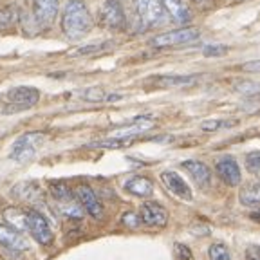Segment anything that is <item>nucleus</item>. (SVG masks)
Here are the masks:
<instances>
[{"label":"nucleus","mask_w":260,"mask_h":260,"mask_svg":"<svg viewBox=\"0 0 260 260\" xmlns=\"http://www.w3.org/2000/svg\"><path fill=\"white\" fill-rule=\"evenodd\" d=\"M100 22L109 29H121L125 25V11L119 0H105L100 8Z\"/></svg>","instance_id":"0eeeda50"},{"label":"nucleus","mask_w":260,"mask_h":260,"mask_svg":"<svg viewBox=\"0 0 260 260\" xmlns=\"http://www.w3.org/2000/svg\"><path fill=\"white\" fill-rule=\"evenodd\" d=\"M197 81V76L195 74H165V76H157L154 78V83L157 87H188L193 85Z\"/></svg>","instance_id":"a211bd4d"},{"label":"nucleus","mask_w":260,"mask_h":260,"mask_svg":"<svg viewBox=\"0 0 260 260\" xmlns=\"http://www.w3.org/2000/svg\"><path fill=\"white\" fill-rule=\"evenodd\" d=\"M138 18L145 27H159L167 22V11L161 0H134Z\"/></svg>","instance_id":"7ed1b4c3"},{"label":"nucleus","mask_w":260,"mask_h":260,"mask_svg":"<svg viewBox=\"0 0 260 260\" xmlns=\"http://www.w3.org/2000/svg\"><path fill=\"white\" fill-rule=\"evenodd\" d=\"M242 71H246V73H260V60H251L242 63Z\"/></svg>","instance_id":"473e14b6"},{"label":"nucleus","mask_w":260,"mask_h":260,"mask_svg":"<svg viewBox=\"0 0 260 260\" xmlns=\"http://www.w3.org/2000/svg\"><path fill=\"white\" fill-rule=\"evenodd\" d=\"M246 168L253 175L260 177V152H251V154L246 155Z\"/></svg>","instance_id":"cd10ccee"},{"label":"nucleus","mask_w":260,"mask_h":260,"mask_svg":"<svg viewBox=\"0 0 260 260\" xmlns=\"http://www.w3.org/2000/svg\"><path fill=\"white\" fill-rule=\"evenodd\" d=\"M132 139H114V138H109V139H102V141H96V143H90V148H109V150H116V148H123V146L130 145Z\"/></svg>","instance_id":"b1692460"},{"label":"nucleus","mask_w":260,"mask_h":260,"mask_svg":"<svg viewBox=\"0 0 260 260\" xmlns=\"http://www.w3.org/2000/svg\"><path fill=\"white\" fill-rule=\"evenodd\" d=\"M161 181L162 184L167 186V190L170 193H174L177 199L181 201H193V193H191L190 186L184 183V179L177 174V172H172V170H167V172H161Z\"/></svg>","instance_id":"f8f14e48"},{"label":"nucleus","mask_w":260,"mask_h":260,"mask_svg":"<svg viewBox=\"0 0 260 260\" xmlns=\"http://www.w3.org/2000/svg\"><path fill=\"white\" fill-rule=\"evenodd\" d=\"M199 38V31L193 27H184V29H177V31H168L157 35L150 40L152 47H174V45H183V44H190V42L197 40Z\"/></svg>","instance_id":"39448f33"},{"label":"nucleus","mask_w":260,"mask_h":260,"mask_svg":"<svg viewBox=\"0 0 260 260\" xmlns=\"http://www.w3.org/2000/svg\"><path fill=\"white\" fill-rule=\"evenodd\" d=\"M183 168L190 174V177L193 179L195 183L199 184L201 188H206L211 181V170L204 165L203 161H197V159H188L183 161Z\"/></svg>","instance_id":"2eb2a0df"},{"label":"nucleus","mask_w":260,"mask_h":260,"mask_svg":"<svg viewBox=\"0 0 260 260\" xmlns=\"http://www.w3.org/2000/svg\"><path fill=\"white\" fill-rule=\"evenodd\" d=\"M139 217H141V222L145 226L150 228H165L168 222V211L165 206H161L155 201H146L141 204V210H139Z\"/></svg>","instance_id":"6e6552de"},{"label":"nucleus","mask_w":260,"mask_h":260,"mask_svg":"<svg viewBox=\"0 0 260 260\" xmlns=\"http://www.w3.org/2000/svg\"><path fill=\"white\" fill-rule=\"evenodd\" d=\"M152 125H154V119H152L150 116H139V118L132 119L128 125H123V126H119V128L112 130V132H110V138L134 139L136 136L143 134V132H146L148 128H152Z\"/></svg>","instance_id":"ddd939ff"},{"label":"nucleus","mask_w":260,"mask_h":260,"mask_svg":"<svg viewBox=\"0 0 260 260\" xmlns=\"http://www.w3.org/2000/svg\"><path fill=\"white\" fill-rule=\"evenodd\" d=\"M49 191L53 195V199H56L60 204H67L74 201V191L63 183H53L49 186Z\"/></svg>","instance_id":"4be33fe9"},{"label":"nucleus","mask_w":260,"mask_h":260,"mask_svg":"<svg viewBox=\"0 0 260 260\" xmlns=\"http://www.w3.org/2000/svg\"><path fill=\"white\" fill-rule=\"evenodd\" d=\"M112 45V42H96V44H89V45H83L80 47L78 51H74L76 56H81V54H96V53H102L105 49H109Z\"/></svg>","instance_id":"a878e982"},{"label":"nucleus","mask_w":260,"mask_h":260,"mask_svg":"<svg viewBox=\"0 0 260 260\" xmlns=\"http://www.w3.org/2000/svg\"><path fill=\"white\" fill-rule=\"evenodd\" d=\"M81 98L87 102H116V100H121L119 94H105V90L100 89V87L87 89L85 92H81Z\"/></svg>","instance_id":"5701e85b"},{"label":"nucleus","mask_w":260,"mask_h":260,"mask_svg":"<svg viewBox=\"0 0 260 260\" xmlns=\"http://www.w3.org/2000/svg\"><path fill=\"white\" fill-rule=\"evenodd\" d=\"M125 190L136 197H150L154 193V184L148 177L143 175H134L125 183Z\"/></svg>","instance_id":"f3484780"},{"label":"nucleus","mask_w":260,"mask_h":260,"mask_svg":"<svg viewBox=\"0 0 260 260\" xmlns=\"http://www.w3.org/2000/svg\"><path fill=\"white\" fill-rule=\"evenodd\" d=\"M165 9H167L168 16L175 24H188L191 20L190 8L186 6L184 0H161Z\"/></svg>","instance_id":"dca6fc26"},{"label":"nucleus","mask_w":260,"mask_h":260,"mask_svg":"<svg viewBox=\"0 0 260 260\" xmlns=\"http://www.w3.org/2000/svg\"><path fill=\"white\" fill-rule=\"evenodd\" d=\"M6 100H8L6 112H22V110H27L37 105L38 100H40V92L35 87H27V85L13 87L6 94Z\"/></svg>","instance_id":"20e7f679"},{"label":"nucleus","mask_w":260,"mask_h":260,"mask_svg":"<svg viewBox=\"0 0 260 260\" xmlns=\"http://www.w3.org/2000/svg\"><path fill=\"white\" fill-rule=\"evenodd\" d=\"M0 246L11 251H24L27 249V240L18 230L11 228L9 224H0Z\"/></svg>","instance_id":"4468645a"},{"label":"nucleus","mask_w":260,"mask_h":260,"mask_svg":"<svg viewBox=\"0 0 260 260\" xmlns=\"http://www.w3.org/2000/svg\"><path fill=\"white\" fill-rule=\"evenodd\" d=\"M74 195H76L78 203L83 210L89 213L94 219H103V204L100 203L98 195L94 193V190L87 184H78L76 190H74Z\"/></svg>","instance_id":"1a4fd4ad"},{"label":"nucleus","mask_w":260,"mask_h":260,"mask_svg":"<svg viewBox=\"0 0 260 260\" xmlns=\"http://www.w3.org/2000/svg\"><path fill=\"white\" fill-rule=\"evenodd\" d=\"M121 224L126 228H138L141 224V217H139V213H134V211H125L121 217Z\"/></svg>","instance_id":"c85d7f7f"},{"label":"nucleus","mask_w":260,"mask_h":260,"mask_svg":"<svg viewBox=\"0 0 260 260\" xmlns=\"http://www.w3.org/2000/svg\"><path fill=\"white\" fill-rule=\"evenodd\" d=\"M4 219L9 226L18 230V232H20V230H27V213L16 210V208H8V210H4Z\"/></svg>","instance_id":"aec40b11"},{"label":"nucleus","mask_w":260,"mask_h":260,"mask_svg":"<svg viewBox=\"0 0 260 260\" xmlns=\"http://www.w3.org/2000/svg\"><path fill=\"white\" fill-rule=\"evenodd\" d=\"M239 201L242 206L258 208L260 206V183L244 184V186L240 188Z\"/></svg>","instance_id":"6ab92c4d"},{"label":"nucleus","mask_w":260,"mask_h":260,"mask_svg":"<svg viewBox=\"0 0 260 260\" xmlns=\"http://www.w3.org/2000/svg\"><path fill=\"white\" fill-rule=\"evenodd\" d=\"M217 175L220 177L224 184L228 186H239L240 181H242V174H240V167L237 159L233 155H224L217 161L215 165Z\"/></svg>","instance_id":"9d476101"},{"label":"nucleus","mask_w":260,"mask_h":260,"mask_svg":"<svg viewBox=\"0 0 260 260\" xmlns=\"http://www.w3.org/2000/svg\"><path fill=\"white\" fill-rule=\"evenodd\" d=\"M60 0H32V18L40 27L53 24L58 15Z\"/></svg>","instance_id":"9b49d317"},{"label":"nucleus","mask_w":260,"mask_h":260,"mask_svg":"<svg viewBox=\"0 0 260 260\" xmlns=\"http://www.w3.org/2000/svg\"><path fill=\"white\" fill-rule=\"evenodd\" d=\"M18 15H20V9L16 8L15 4L6 6L2 11H0V31H8L13 25L18 22Z\"/></svg>","instance_id":"412c9836"},{"label":"nucleus","mask_w":260,"mask_h":260,"mask_svg":"<svg viewBox=\"0 0 260 260\" xmlns=\"http://www.w3.org/2000/svg\"><path fill=\"white\" fill-rule=\"evenodd\" d=\"M27 230L32 239L44 244V246L51 244L54 239V233L51 230V226H49L47 219L38 211H27Z\"/></svg>","instance_id":"423d86ee"},{"label":"nucleus","mask_w":260,"mask_h":260,"mask_svg":"<svg viewBox=\"0 0 260 260\" xmlns=\"http://www.w3.org/2000/svg\"><path fill=\"white\" fill-rule=\"evenodd\" d=\"M246 260H260V246L249 244L246 248Z\"/></svg>","instance_id":"2f4dec72"},{"label":"nucleus","mask_w":260,"mask_h":260,"mask_svg":"<svg viewBox=\"0 0 260 260\" xmlns=\"http://www.w3.org/2000/svg\"><path fill=\"white\" fill-rule=\"evenodd\" d=\"M237 121H226V119H210V121L201 123V130H204V132H215V130L220 128H230Z\"/></svg>","instance_id":"bb28decb"},{"label":"nucleus","mask_w":260,"mask_h":260,"mask_svg":"<svg viewBox=\"0 0 260 260\" xmlns=\"http://www.w3.org/2000/svg\"><path fill=\"white\" fill-rule=\"evenodd\" d=\"M175 256H177V260H191V251L188 246H184V244L181 242H175Z\"/></svg>","instance_id":"7c9ffc66"},{"label":"nucleus","mask_w":260,"mask_h":260,"mask_svg":"<svg viewBox=\"0 0 260 260\" xmlns=\"http://www.w3.org/2000/svg\"><path fill=\"white\" fill-rule=\"evenodd\" d=\"M45 139L47 138H45L44 132H25V134H22L20 138L13 143L9 157L16 162H27L29 159L35 157L38 148H42Z\"/></svg>","instance_id":"f03ea898"},{"label":"nucleus","mask_w":260,"mask_h":260,"mask_svg":"<svg viewBox=\"0 0 260 260\" xmlns=\"http://www.w3.org/2000/svg\"><path fill=\"white\" fill-rule=\"evenodd\" d=\"M253 219H256V220H260V211L256 213V215H253Z\"/></svg>","instance_id":"72a5a7b5"},{"label":"nucleus","mask_w":260,"mask_h":260,"mask_svg":"<svg viewBox=\"0 0 260 260\" xmlns=\"http://www.w3.org/2000/svg\"><path fill=\"white\" fill-rule=\"evenodd\" d=\"M208 256H210V260H230V249L226 248V244L215 242L208 249Z\"/></svg>","instance_id":"393cba45"},{"label":"nucleus","mask_w":260,"mask_h":260,"mask_svg":"<svg viewBox=\"0 0 260 260\" xmlns=\"http://www.w3.org/2000/svg\"><path fill=\"white\" fill-rule=\"evenodd\" d=\"M203 53L204 56H222L228 53V47L226 45H206Z\"/></svg>","instance_id":"c756f323"},{"label":"nucleus","mask_w":260,"mask_h":260,"mask_svg":"<svg viewBox=\"0 0 260 260\" xmlns=\"http://www.w3.org/2000/svg\"><path fill=\"white\" fill-rule=\"evenodd\" d=\"M92 27V16L83 0H69L61 13V31L71 40H80Z\"/></svg>","instance_id":"f257e3e1"}]
</instances>
